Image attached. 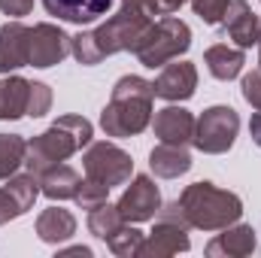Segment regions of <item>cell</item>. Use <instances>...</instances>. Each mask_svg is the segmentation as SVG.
Segmentation results:
<instances>
[{
    "instance_id": "6da1fadb",
    "label": "cell",
    "mask_w": 261,
    "mask_h": 258,
    "mask_svg": "<svg viewBox=\"0 0 261 258\" xmlns=\"http://www.w3.org/2000/svg\"><path fill=\"white\" fill-rule=\"evenodd\" d=\"M152 100L155 82L143 76H122L113 85V97L100 113V128L107 137H137L152 122Z\"/></svg>"
},
{
    "instance_id": "7a4b0ae2",
    "label": "cell",
    "mask_w": 261,
    "mask_h": 258,
    "mask_svg": "<svg viewBox=\"0 0 261 258\" xmlns=\"http://www.w3.org/2000/svg\"><path fill=\"white\" fill-rule=\"evenodd\" d=\"M91 137H94V128L85 116H61L52 128H46L28 143V152H24L28 173H34V176L46 173L49 167L61 164L73 152L88 146Z\"/></svg>"
},
{
    "instance_id": "3957f363",
    "label": "cell",
    "mask_w": 261,
    "mask_h": 258,
    "mask_svg": "<svg viewBox=\"0 0 261 258\" xmlns=\"http://www.w3.org/2000/svg\"><path fill=\"white\" fill-rule=\"evenodd\" d=\"M179 210L189 222V228L197 231H222L243 216V200L234 192L216 189L213 183H192L179 194Z\"/></svg>"
},
{
    "instance_id": "277c9868",
    "label": "cell",
    "mask_w": 261,
    "mask_h": 258,
    "mask_svg": "<svg viewBox=\"0 0 261 258\" xmlns=\"http://www.w3.org/2000/svg\"><path fill=\"white\" fill-rule=\"evenodd\" d=\"M192 46V31L182 18L173 15H161L158 21H152V28L146 31V37L140 40V46L134 49V55L140 58L143 67H164L176 61L179 55H186Z\"/></svg>"
},
{
    "instance_id": "5b68a950",
    "label": "cell",
    "mask_w": 261,
    "mask_h": 258,
    "mask_svg": "<svg viewBox=\"0 0 261 258\" xmlns=\"http://www.w3.org/2000/svg\"><path fill=\"white\" fill-rule=\"evenodd\" d=\"M149 28H152V18L146 12L122 6L116 15H110L94 31V40H97V46H100V52L107 58V55H116V52H134Z\"/></svg>"
},
{
    "instance_id": "8992f818",
    "label": "cell",
    "mask_w": 261,
    "mask_h": 258,
    "mask_svg": "<svg viewBox=\"0 0 261 258\" xmlns=\"http://www.w3.org/2000/svg\"><path fill=\"white\" fill-rule=\"evenodd\" d=\"M237 134H240L237 110H231V107H210L195 119L192 143H195V149L206 152V155H222V152H228L234 146Z\"/></svg>"
},
{
    "instance_id": "52a82bcc",
    "label": "cell",
    "mask_w": 261,
    "mask_h": 258,
    "mask_svg": "<svg viewBox=\"0 0 261 258\" xmlns=\"http://www.w3.org/2000/svg\"><path fill=\"white\" fill-rule=\"evenodd\" d=\"M161 219L155 222L152 234L143 240L140 255L143 258H170L176 252H189L192 240H189V222L179 210V203H170L167 210H158Z\"/></svg>"
},
{
    "instance_id": "ba28073f",
    "label": "cell",
    "mask_w": 261,
    "mask_h": 258,
    "mask_svg": "<svg viewBox=\"0 0 261 258\" xmlns=\"http://www.w3.org/2000/svg\"><path fill=\"white\" fill-rule=\"evenodd\" d=\"M82 164H85V176L88 179H97L103 186H125L134 173V161L125 149L100 140V143H91L82 155Z\"/></svg>"
},
{
    "instance_id": "9c48e42d",
    "label": "cell",
    "mask_w": 261,
    "mask_h": 258,
    "mask_svg": "<svg viewBox=\"0 0 261 258\" xmlns=\"http://www.w3.org/2000/svg\"><path fill=\"white\" fill-rule=\"evenodd\" d=\"M70 55V37L58 24L40 21L31 28V43H28V67H55Z\"/></svg>"
},
{
    "instance_id": "30bf717a",
    "label": "cell",
    "mask_w": 261,
    "mask_h": 258,
    "mask_svg": "<svg viewBox=\"0 0 261 258\" xmlns=\"http://www.w3.org/2000/svg\"><path fill=\"white\" fill-rule=\"evenodd\" d=\"M158 210H161L158 186H155L149 176H134L130 186L122 192V197H119V213H122V219L130 222V225L149 222V219H155Z\"/></svg>"
},
{
    "instance_id": "8fae6325",
    "label": "cell",
    "mask_w": 261,
    "mask_h": 258,
    "mask_svg": "<svg viewBox=\"0 0 261 258\" xmlns=\"http://www.w3.org/2000/svg\"><path fill=\"white\" fill-rule=\"evenodd\" d=\"M197 91V70L192 61H170L161 67L158 79H155V97L170 100V104H182Z\"/></svg>"
},
{
    "instance_id": "7c38bea8",
    "label": "cell",
    "mask_w": 261,
    "mask_h": 258,
    "mask_svg": "<svg viewBox=\"0 0 261 258\" xmlns=\"http://www.w3.org/2000/svg\"><path fill=\"white\" fill-rule=\"evenodd\" d=\"M222 24H225L228 40H234L237 49H252L261 37V21H258V15L249 9L246 0H228Z\"/></svg>"
},
{
    "instance_id": "4fadbf2b",
    "label": "cell",
    "mask_w": 261,
    "mask_h": 258,
    "mask_svg": "<svg viewBox=\"0 0 261 258\" xmlns=\"http://www.w3.org/2000/svg\"><path fill=\"white\" fill-rule=\"evenodd\" d=\"M152 131H155V137H158L161 143L186 146V143H192V137H195V116H192L189 110L170 104V107H164V110L155 113Z\"/></svg>"
},
{
    "instance_id": "5bb4252c",
    "label": "cell",
    "mask_w": 261,
    "mask_h": 258,
    "mask_svg": "<svg viewBox=\"0 0 261 258\" xmlns=\"http://www.w3.org/2000/svg\"><path fill=\"white\" fill-rule=\"evenodd\" d=\"M258 237L252 231V225H228L222 228V234H216L206 243V255L210 258H246L255 252Z\"/></svg>"
},
{
    "instance_id": "9a60e30c",
    "label": "cell",
    "mask_w": 261,
    "mask_h": 258,
    "mask_svg": "<svg viewBox=\"0 0 261 258\" xmlns=\"http://www.w3.org/2000/svg\"><path fill=\"white\" fill-rule=\"evenodd\" d=\"M28 43H31V28H24L18 18L0 24V73L28 67Z\"/></svg>"
},
{
    "instance_id": "2e32d148",
    "label": "cell",
    "mask_w": 261,
    "mask_h": 258,
    "mask_svg": "<svg viewBox=\"0 0 261 258\" xmlns=\"http://www.w3.org/2000/svg\"><path fill=\"white\" fill-rule=\"evenodd\" d=\"M113 3L116 0H43L49 15L70 21V24H91L100 15H107L113 9Z\"/></svg>"
},
{
    "instance_id": "e0dca14e",
    "label": "cell",
    "mask_w": 261,
    "mask_h": 258,
    "mask_svg": "<svg viewBox=\"0 0 261 258\" xmlns=\"http://www.w3.org/2000/svg\"><path fill=\"white\" fill-rule=\"evenodd\" d=\"M149 167L161 179H176V176H182V173L192 170V155L186 152V146L161 143V146H155L149 152Z\"/></svg>"
},
{
    "instance_id": "ac0fdd59",
    "label": "cell",
    "mask_w": 261,
    "mask_h": 258,
    "mask_svg": "<svg viewBox=\"0 0 261 258\" xmlns=\"http://www.w3.org/2000/svg\"><path fill=\"white\" fill-rule=\"evenodd\" d=\"M73 234H76V219H73L70 210L49 207V210H43V213L37 216V237H40L43 243L58 246V243L70 240Z\"/></svg>"
},
{
    "instance_id": "d6986e66",
    "label": "cell",
    "mask_w": 261,
    "mask_h": 258,
    "mask_svg": "<svg viewBox=\"0 0 261 258\" xmlns=\"http://www.w3.org/2000/svg\"><path fill=\"white\" fill-rule=\"evenodd\" d=\"M28 94H31V82L24 76L0 79V122H15L28 116Z\"/></svg>"
},
{
    "instance_id": "ffe728a7",
    "label": "cell",
    "mask_w": 261,
    "mask_h": 258,
    "mask_svg": "<svg viewBox=\"0 0 261 258\" xmlns=\"http://www.w3.org/2000/svg\"><path fill=\"white\" fill-rule=\"evenodd\" d=\"M203 64L210 67V73H213L216 79L231 82V79H237V76L243 73L246 58H243V49H234V46H228V43H219V46H210V49L203 52Z\"/></svg>"
},
{
    "instance_id": "44dd1931",
    "label": "cell",
    "mask_w": 261,
    "mask_h": 258,
    "mask_svg": "<svg viewBox=\"0 0 261 258\" xmlns=\"http://www.w3.org/2000/svg\"><path fill=\"white\" fill-rule=\"evenodd\" d=\"M79 173L70 167V164H55L49 167L46 173H40V192L46 194L49 200H67L73 197L79 189Z\"/></svg>"
},
{
    "instance_id": "7402d4cb",
    "label": "cell",
    "mask_w": 261,
    "mask_h": 258,
    "mask_svg": "<svg viewBox=\"0 0 261 258\" xmlns=\"http://www.w3.org/2000/svg\"><path fill=\"white\" fill-rule=\"evenodd\" d=\"M125 225L122 213H119V203H100L94 210H88V231L97 237V240H110L119 228Z\"/></svg>"
},
{
    "instance_id": "603a6c76",
    "label": "cell",
    "mask_w": 261,
    "mask_h": 258,
    "mask_svg": "<svg viewBox=\"0 0 261 258\" xmlns=\"http://www.w3.org/2000/svg\"><path fill=\"white\" fill-rule=\"evenodd\" d=\"M28 140L18 134H0V179H9L24 164Z\"/></svg>"
},
{
    "instance_id": "cb8c5ba5",
    "label": "cell",
    "mask_w": 261,
    "mask_h": 258,
    "mask_svg": "<svg viewBox=\"0 0 261 258\" xmlns=\"http://www.w3.org/2000/svg\"><path fill=\"white\" fill-rule=\"evenodd\" d=\"M6 192L12 194L15 200H18V207H21V213H28L31 207H34V200L40 197V176H34V173H12L9 179H6V186H3Z\"/></svg>"
},
{
    "instance_id": "d4e9b609",
    "label": "cell",
    "mask_w": 261,
    "mask_h": 258,
    "mask_svg": "<svg viewBox=\"0 0 261 258\" xmlns=\"http://www.w3.org/2000/svg\"><path fill=\"white\" fill-rule=\"evenodd\" d=\"M143 231H137V228H130V222H125L110 240H107V246H110V252L119 258H134L140 255V246H143Z\"/></svg>"
},
{
    "instance_id": "484cf974",
    "label": "cell",
    "mask_w": 261,
    "mask_h": 258,
    "mask_svg": "<svg viewBox=\"0 0 261 258\" xmlns=\"http://www.w3.org/2000/svg\"><path fill=\"white\" fill-rule=\"evenodd\" d=\"M70 55L79 61L82 67H94L103 61V52L94 40V31H82L76 37H70Z\"/></svg>"
},
{
    "instance_id": "4316f807",
    "label": "cell",
    "mask_w": 261,
    "mask_h": 258,
    "mask_svg": "<svg viewBox=\"0 0 261 258\" xmlns=\"http://www.w3.org/2000/svg\"><path fill=\"white\" fill-rule=\"evenodd\" d=\"M73 200L79 203V210H94V207H100V203L110 200V186H103V183L85 176V179L79 183L76 194H73Z\"/></svg>"
},
{
    "instance_id": "83f0119b",
    "label": "cell",
    "mask_w": 261,
    "mask_h": 258,
    "mask_svg": "<svg viewBox=\"0 0 261 258\" xmlns=\"http://www.w3.org/2000/svg\"><path fill=\"white\" fill-rule=\"evenodd\" d=\"M52 110V88L46 82H31V94H28V116L40 119Z\"/></svg>"
},
{
    "instance_id": "f1b7e54d",
    "label": "cell",
    "mask_w": 261,
    "mask_h": 258,
    "mask_svg": "<svg viewBox=\"0 0 261 258\" xmlns=\"http://www.w3.org/2000/svg\"><path fill=\"white\" fill-rule=\"evenodd\" d=\"M186 0H122V6H130V9H140L146 12L149 18L152 15H173Z\"/></svg>"
},
{
    "instance_id": "f546056e",
    "label": "cell",
    "mask_w": 261,
    "mask_h": 258,
    "mask_svg": "<svg viewBox=\"0 0 261 258\" xmlns=\"http://www.w3.org/2000/svg\"><path fill=\"white\" fill-rule=\"evenodd\" d=\"M195 15L203 18V24H222L225 18V9H228V0H189Z\"/></svg>"
},
{
    "instance_id": "4dcf8cb0",
    "label": "cell",
    "mask_w": 261,
    "mask_h": 258,
    "mask_svg": "<svg viewBox=\"0 0 261 258\" xmlns=\"http://www.w3.org/2000/svg\"><path fill=\"white\" fill-rule=\"evenodd\" d=\"M240 91H243V100H246L252 110H258V113H261V70H255V73H246V76H243Z\"/></svg>"
},
{
    "instance_id": "1f68e13d",
    "label": "cell",
    "mask_w": 261,
    "mask_h": 258,
    "mask_svg": "<svg viewBox=\"0 0 261 258\" xmlns=\"http://www.w3.org/2000/svg\"><path fill=\"white\" fill-rule=\"evenodd\" d=\"M18 216H24L21 207H18V200L6 192V189H0V225H6V222H12Z\"/></svg>"
},
{
    "instance_id": "d6a6232c",
    "label": "cell",
    "mask_w": 261,
    "mask_h": 258,
    "mask_svg": "<svg viewBox=\"0 0 261 258\" xmlns=\"http://www.w3.org/2000/svg\"><path fill=\"white\" fill-rule=\"evenodd\" d=\"M31 9H34V0H0V12L9 18H24L31 15Z\"/></svg>"
},
{
    "instance_id": "836d02e7",
    "label": "cell",
    "mask_w": 261,
    "mask_h": 258,
    "mask_svg": "<svg viewBox=\"0 0 261 258\" xmlns=\"http://www.w3.org/2000/svg\"><path fill=\"white\" fill-rule=\"evenodd\" d=\"M249 134H252V143L261 149V113L252 116V122H249Z\"/></svg>"
},
{
    "instance_id": "e575fe53",
    "label": "cell",
    "mask_w": 261,
    "mask_h": 258,
    "mask_svg": "<svg viewBox=\"0 0 261 258\" xmlns=\"http://www.w3.org/2000/svg\"><path fill=\"white\" fill-rule=\"evenodd\" d=\"M61 255H82V258H88V255H91V249H88V246H70V249H64Z\"/></svg>"
},
{
    "instance_id": "d590c367",
    "label": "cell",
    "mask_w": 261,
    "mask_h": 258,
    "mask_svg": "<svg viewBox=\"0 0 261 258\" xmlns=\"http://www.w3.org/2000/svg\"><path fill=\"white\" fill-rule=\"evenodd\" d=\"M258 67H261V37H258Z\"/></svg>"
}]
</instances>
